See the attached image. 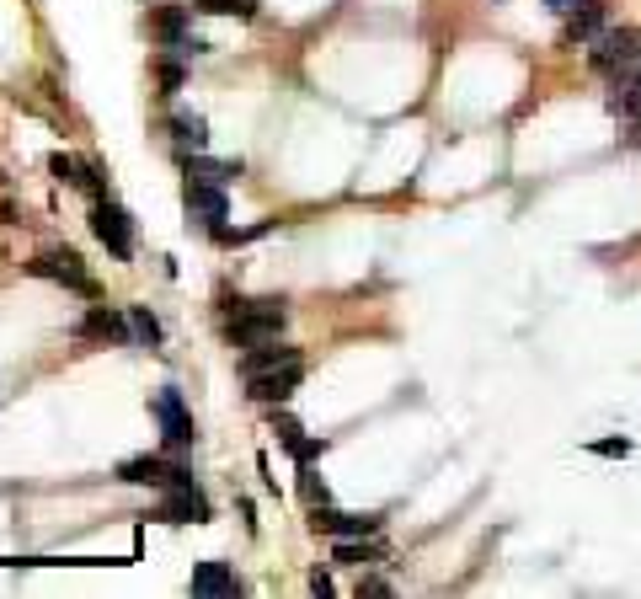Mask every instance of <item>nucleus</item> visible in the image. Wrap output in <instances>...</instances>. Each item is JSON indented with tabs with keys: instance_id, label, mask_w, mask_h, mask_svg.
I'll return each instance as SVG.
<instances>
[{
	"instance_id": "f8f14e48",
	"label": "nucleus",
	"mask_w": 641,
	"mask_h": 599,
	"mask_svg": "<svg viewBox=\"0 0 641 599\" xmlns=\"http://www.w3.org/2000/svg\"><path fill=\"white\" fill-rule=\"evenodd\" d=\"M187 214H198L203 225L220 230V220H225V193H220V182H187Z\"/></svg>"
},
{
	"instance_id": "dca6fc26",
	"label": "nucleus",
	"mask_w": 641,
	"mask_h": 599,
	"mask_svg": "<svg viewBox=\"0 0 641 599\" xmlns=\"http://www.w3.org/2000/svg\"><path fill=\"white\" fill-rule=\"evenodd\" d=\"M187 177H193V182H220V188H225L230 177H241V161H209V156H193V161H187Z\"/></svg>"
},
{
	"instance_id": "cd10ccee",
	"label": "nucleus",
	"mask_w": 641,
	"mask_h": 599,
	"mask_svg": "<svg viewBox=\"0 0 641 599\" xmlns=\"http://www.w3.org/2000/svg\"><path fill=\"white\" fill-rule=\"evenodd\" d=\"M631 124H636V134H641V113H636V118H631Z\"/></svg>"
},
{
	"instance_id": "393cba45",
	"label": "nucleus",
	"mask_w": 641,
	"mask_h": 599,
	"mask_svg": "<svg viewBox=\"0 0 641 599\" xmlns=\"http://www.w3.org/2000/svg\"><path fill=\"white\" fill-rule=\"evenodd\" d=\"M364 594L369 599H390V583L385 578H364V583H358V599H364Z\"/></svg>"
},
{
	"instance_id": "f257e3e1",
	"label": "nucleus",
	"mask_w": 641,
	"mask_h": 599,
	"mask_svg": "<svg viewBox=\"0 0 641 599\" xmlns=\"http://www.w3.org/2000/svg\"><path fill=\"white\" fill-rule=\"evenodd\" d=\"M278 332H284V300H236V316H230V343L236 348L273 343Z\"/></svg>"
},
{
	"instance_id": "a878e982",
	"label": "nucleus",
	"mask_w": 641,
	"mask_h": 599,
	"mask_svg": "<svg viewBox=\"0 0 641 599\" xmlns=\"http://www.w3.org/2000/svg\"><path fill=\"white\" fill-rule=\"evenodd\" d=\"M310 589H316V594H332V578H326L321 567H316V573H310Z\"/></svg>"
},
{
	"instance_id": "39448f33",
	"label": "nucleus",
	"mask_w": 641,
	"mask_h": 599,
	"mask_svg": "<svg viewBox=\"0 0 641 599\" xmlns=\"http://www.w3.org/2000/svg\"><path fill=\"white\" fill-rule=\"evenodd\" d=\"M118 476H123V482H134V487H182V482H193V471H187V466H171V460H161V455H134V460H123Z\"/></svg>"
},
{
	"instance_id": "ddd939ff",
	"label": "nucleus",
	"mask_w": 641,
	"mask_h": 599,
	"mask_svg": "<svg viewBox=\"0 0 641 599\" xmlns=\"http://www.w3.org/2000/svg\"><path fill=\"white\" fill-rule=\"evenodd\" d=\"M294 359H300V348H284L273 337V343H257L241 353V375H262V370H278V364H294Z\"/></svg>"
},
{
	"instance_id": "bb28decb",
	"label": "nucleus",
	"mask_w": 641,
	"mask_h": 599,
	"mask_svg": "<svg viewBox=\"0 0 641 599\" xmlns=\"http://www.w3.org/2000/svg\"><path fill=\"white\" fill-rule=\"evenodd\" d=\"M545 6H556V11H561V17H567V11L577 6V0H545Z\"/></svg>"
},
{
	"instance_id": "7ed1b4c3",
	"label": "nucleus",
	"mask_w": 641,
	"mask_h": 599,
	"mask_svg": "<svg viewBox=\"0 0 641 599\" xmlns=\"http://www.w3.org/2000/svg\"><path fill=\"white\" fill-rule=\"evenodd\" d=\"M27 273H38V279H54V284H65V289H75V295H86V300H97V279L81 268V257L75 252H38L33 263H27Z\"/></svg>"
},
{
	"instance_id": "412c9836",
	"label": "nucleus",
	"mask_w": 641,
	"mask_h": 599,
	"mask_svg": "<svg viewBox=\"0 0 641 599\" xmlns=\"http://www.w3.org/2000/svg\"><path fill=\"white\" fill-rule=\"evenodd\" d=\"M273 434L284 439V450H300V444H305V428L294 418H284V412H273Z\"/></svg>"
},
{
	"instance_id": "9d476101",
	"label": "nucleus",
	"mask_w": 641,
	"mask_h": 599,
	"mask_svg": "<svg viewBox=\"0 0 641 599\" xmlns=\"http://www.w3.org/2000/svg\"><path fill=\"white\" fill-rule=\"evenodd\" d=\"M604 22H609L604 0H577V6L567 11V27H561V38H567V43H593V38L604 33Z\"/></svg>"
},
{
	"instance_id": "b1692460",
	"label": "nucleus",
	"mask_w": 641,
	"mask_h": 599,
	"mask_svg": "<svg viewBox=\"0 0 641 599\" xmlns=\"http://www.w3.org/2000/svg\"><path fill=\"white\" fill-rule=\"evenodd\" d=\"M593 455H631V439H599V444H588Z\"/></svg>"
},
{
	"instance_id": "0eeeda50",
	"label": "nucleus",
	"mask_w": 641,
	"mask_h": 599,
	"mask_svg": "<svg viewBox=\"0 0 641 599\" xmlns=\"http://www.w3.org/2000/svg\"><path fill=\"white\" fill-rule=\"evenodd\" d=\"M155 423H161L166 444H193L198 428H193V412L182 407V391H155Z\"/></svg>"
},
{
	"instance_id": "6e6552de",
	"label": "nucleus",
	"mask_w": 641,
	"mask_h": 599,
	"mask_svg": "<svg viewBox=\"0 0 641 599\" xmlns=\"http://www.w3.org/2000/svg\"><path fill=\"white\" fill-rule=\"evenodd\" d=\"M81 337H91V343H129L134 337V321L107 311V305H91V311L81 316Z\"/></svg>"
},
{
	"instance_id": "6ab92c4d",
	"label": "nucleus",
	"mask_w": 641,
	"mask_h": 599,
	"mask_svg": "<svg viewBox=\"0 0 641 599\" xmlns=\"http://www.w3.org/2000/svg\"><path fill=\"white\" fill-rule=\"evenodd\" d=\"M198 11H209V17H257V0H198Z\"/></svg>"
},
{
	"instance_id": "20e7f679",
	"label": "nucleus",
	"mask_w": 641,
	"mask_h": 599,
	"mask_svg": "<svg viewBox=\"0 0 641 599\" xmlns=\"http://www.w3.org/2000/svg\"><path fill=\"white\" fill-rule=\"evenodd\" d=\"M91 230H97V241L118 257V263H129V257H134V220L118 204L97 198V209H91Z\"/></svg>"
},
{
	"instance_id": "4468645a",
	"label": "nucleus",
	"mask_w": 641,
	"mask_h": 599,
	"mask_svg": "<svg viewBox=\"0 0 641 599\" xmlns=\"http://www.w3.org/2000/svg\"><path fill=\"white\" fill-rule=\"evenodd\" d=\"M241 583H236V573H230L225 562H198L193 567V594H236Z\"/></svg>"
},
{
	"instance_id": "aec40b11",
	"label": "nucleus",
	"mask_w": 641,
	"mask_h": 599,
	"mask_svg": "<svg viewBox=\"0 0 641 599\" xmlns=\"http://www.w3.org/2000/svg\"><path fill=\"white\" fill-rule=\"evenodd\" d=\"M129 321H134V337H139V343H161V321H155L150 311H145V305H134V311H129Z\"/></svg>"
},
{
	"instance_id": "9b49d317",
	"label": "nucleus",
	"mask_w": 641,
	"mask_h": 599,
	"mask_svg": "<svg viewBox=\"0 0 641 599\" xmlns=\"http://www.w3.org/2000/svg\"><path fill=\"white\" fill-rule=\"evenodd\" d=\"M316 530H326L337 541V535H380V519L374 514H337L326 509V503H316Z\"/></svg>"
},
{
	"instance_id": "4be33fe9",
	"label": "nucleus",
	"mask_w": 641,
	"mask_h": 599,
	"mask_svg": "<svg viewBox=\"0 0 641 599\" xmlns=\"http://www.w3.org/2000/svg\"><path fill=\"white\" fill-rule=\"evenodd\" d=\"M300 493L310 498V509H316V503H326V482H321L310 466H300Z\"/></svg>"
},
{
	"instance_id": "1a4fd4ad",
	"label": "nucleus",
	"mask_w": 641,
	"mask_h": 599,
	"mask_svg": "<svg viewBox=\"0 0 641 599\" xmlns=\"http://www.w3.org/2000/svg\"><path fill=\"white\" fill-rule=\"evenodd\" d=\"M161 514L171 519V525H203V519H209V498H203L193 482L166 487V509Z\"/></svg>"
},
{
	"instance_id": "2eb2a0df",
	"label": "nucleus",
	"mask_w": 641,
	"mask_h": 599,
	"mask_svg": "<svg viewBox=\"0 0 641 599\" xmlns=\"http://www.w3.org/2000/svg\"><path fill=\"white\" fill-rule=\"evenodd\" d=\"M49 172L59 177V182H70V188H86V193H102V182H97V172H91L86 161H75V156H49Z\"/></svg>"
},
{
	"instance_id": "423d86ee",
	"label": "nucleus",
	"mask_w": 641,
	"mask_h": 599,
	"mask_svg": "<svg viewBox=\"0 0 641 599\" xmlns=\"http://www.w3.org/2000/svg\"><path fill=\"white\" fill-rule=\"evenodd\" d=\"M305 380V364L294 359V364H278V370H262V375H246V396H252V402H289L294 396V386H300Z\"/></svg>"
},
{
	"instance_id": "a211bd4d",
	"label": "nucleus",
	"mask_w": 641,
	"mask_h": 599,
	"mask_svg": "<svg viewBox=\"0 0 641 599\" xmlns=\"http://www.w3.org/2000/svg\"><path fill=\"white\" fill-rule=\"evenodd\" d=\"M171 134H177V145H187V150L209 145V124H203L198 113H177V118H171Z\"/></svg>"
},
{
	"instance_id": "5701e85b",
	"label": "nucleus",
	"mask_w": 641,
	"mask_h": 599,
	"mask_svg": "<svg viewBox=\"0 0 641 599\" xmlns=\"http://www.w3.org/2000/svg\"><path fill=\"white\" fill-rule=\"evenodd\" d=\"M161 91L171 97V91H182V65L177 59H161Z\"/></svg>"
},
{
	"instance_id": "f03ea898",
	"label": "nucleus",
	"mask_w": 641,
	"mask_h": 599,
	"mask_svg": "<svg viewBox=\"0 0 641 599\" xmlns=\"http://www.w3.org/2000/svg\"><path fill=\"white\" fill-rule=\"evenodd\" d=\"M588 59H593V70H599V75L620 81V75H631L636 59H641V33H636V27H604V33L593 38Z\"/></svg>"
},
{
	"instance_id": "f3484780",
	"label": "nucleus",
	"mask_w": 641,
	"mask_h": 599,
	"mask_svg": "<svg viewBox=\"0 0 641 599\" xmlns=\"http://www.w3.org/2000/svg\"><path fill=\"white\" fill-rule=\"evenodd\" d=\"M150 33L161 38V43H187V11H182V6H166V11H155Z\"/></svg>"
}]
</instances>
